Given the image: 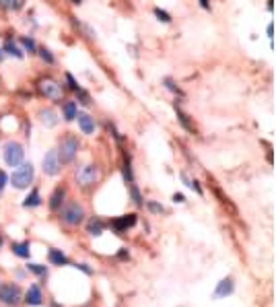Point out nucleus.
I'll list each match as a JSON object with an SVG mask.
<instances>
[{
  "instance_id": "f257e3e1",
  "label": "nucleus",
  "mask_w": 276,
  "mask_h": 307,
  "mask_svg": "<svg viewBox=\"0 0 276 307\" xmlns=\"http://www.w3.org/2000/svg\"><path fill=\"white\" fill-rule=\"evenodd\" d=\"M33 178H35V169H33V165L27 161V163H21L19 167L13 171L10 175V184H13L17 190H25L33 184Z\"/></svg>"
},
{
  "instance_id": "f03ea898",
  "label": "nucleus",
  "mask_w": 276,
  "mask_h": 307,
  "mask_svg": "<svg viewBox=\"0 0 276 307\" xmlns=\"http://www.w3.org/2000/svg\"><path fill=\"white\" fill-rule=\"evenodd\" d=\"M78 147H80V143L76 140V136H72V134H66V136H62L60 138V145H58V157H60V161L62 163H72L74 159H76V153H78Z\"/></svg>"
},
{
  "instance_id": "7ed1b4c3",
  "label": "nucleus",
  "mask_w": 276,
  "mask_h": 307,
  "mask_svg": "<svg viewBox=\"0 0 276 307\" xmlns=\"http://www.w3.org/2000/svg\"><path fill=\"white\" fill-rule=\"evenodd\" d=\"M74 178H76V184L80 188L95 186L97 180H99V167H97V165H93V163H85V165H80V167L76 169Z\"/></svg>"
},
{
  "instance_id": "20e7f679",
  "label": "nucleus",
  "mask_w": 276,
  "mask_h": 307,
  "mask_svg": "<svg viewBox=\"0 0 276 307\" xmlns=\"http://www.w3.org/2000/svg\"><path fill=\"white\" fill-rule=\"evenodd\" d=\"M60 217H62V221L66 223V225L76 227V225H80V223H83V219H85V208L80 206L78 202H68L66 206H62Z\"/></svg>"
},
{
  "instance_id": "39448f33",
  "label": "nucleus",
  "mask_w": 276,
  "mask_h": 307,
  "mask_svg": "<svg viewBox=\"0 0 276 307\" xmlns=\"http://www.w3.org/2000/svg\"><path fill=\"white\" fill-rule=\"evenodd\" d=\"M37 87H39V93L43 97H48L52 101H60L62 99V82L60 80H56L52 77H43Z\"/></svg>"
},
{
  "instance_id": "423d86ee",
  "label": "nucleus",
  "mask_w": 276,
  "mask_h": 307,
  "mask_svg": "<svg viewBox=\"0 0 276 307\" xmlns=\"http://www.w3.org/2000/svg\"><path fill=\"white\" fill-rule=\"evenodd\" d=\"M25 159V151H23V145L17 143V140H8L4 145V163L8 167H19Z\"/></svg>"
},
{
  "instance_id": "0eeeda50",
  "label": "nucleus",
  "mask_w": 276,
  "mask_h": 307,
  "mask_svg": "<svg viewBox=\"0 0 276 307\" xmlns=\"http://www.w3.org/2000/svg\"><path fill=\"white\" fill-rule=\"evenodd\" d=\"M60 165H62V161H60V157H58V151L52 149V151L45 153V157H43V161H41V167H43V173H45V175H50V178L58 175L60 169H62Z\"/></svg>"
},
{
  "instance_id": "6e6552de",
  "label": "nucleus",
  "mask_w": 276,
  "mask_h": 307,
  "mask_svg": "<svg viewBox=\"0 0 276 307\" xmlns=\"http://www.w3.org/2000/svg\"><path fill=\"white\" fill-rule=\"evenodd\" d=\"M0 301H2L4 305L15 307L21 301V289H19V285H15V282H6V285L0 287Z\"/></svg>"
},
{
  "instance_id": "1a4fd4ad",
  "label": "nucleus",
  "mask_w": 276,
  "mask_h": 307,
  "mask_svg": "<svg viewBox=\"0 0 276 307\" xmlns=\"http://www.w3.org/2000/svg\"><path fill=\"white\" fill-rule=\"evenodd\" d=\"M136 215H124V217H118V219H113L109 225H111V229L116 231V233H124L126 229H130V227H134L136 225Z\"/></svg>"
},
{
  "instance_id": "9d476101",
  "label": "nucleus",
  "mask_w": 276,
  "mask_h": 307,
  "mask_svg": "<svg viewBox=\"0 0 276 307\" xmlns=\"http://www.w3.org/2000/svg\"><path fill=\"white\" fill-rule=\"evenodd\" d=\"M37 115H39V122H41L43 128H54V126H58V122H60L58 114H56V110H52V108H41Z\"/></svg>"
},
{
  "instance_id": "9b49d317",
  "label": "nucleus",
  "mask_w": 276,
  "mask_h": 307,
  "mask_svg": "<svg viewBox=\"0 0 276 307\" xmlns=\"http://www.w3.org/2000/svg\"><path fill=\"white\" fill-rule=\"evenodd\" d=\"M74 120L78 122V128H80V132L83 134H93L95 132V120H93V115L91 114H76Z\"/></svg>"
},
{
  "instance_id": "f8f14e48",
  "label": "nucleus",
  "mask_w": 276,
  "mask_h": 307,
  "mask_svg": "<svg viewBox=\"0 0 276 307\" xmlns=\"http://www.w3.org/2000/svg\"><path fill=\"white\" fill-rule=\"evenodd\" d=\"M27 305H31V307H37V305H41L43 303V293H41V289L37 287V285H31L29 287V291H27Z\"/></svg>"
},
{
  "instance_id": "ddd939ff",
  "label": "nucleus",
  "mask_w": 276,
  "mask_h": 307,
  "mask_svg": "<svg viewBox=\"0 0 276 307\" xmlns=\"http://www.w3.org/2000/svg\"><path fill=\"white\" fill-rule=\"evenodd\" d=\"M233 289H235V285H233V278H223L221 282L216 285V289H214V297H227V295H231L233 293Z\"/></svg>"
},
{
  "instance_id": "4468645a",
  "label": "nucleus",
  "mask_w": 276,
  "mask_h": 307,
  "mask_svg": "<svg viewBox=\"0 0 276 307\" xmlns=\"http://www.w3.org/2000/svg\"><path fill=\"white\" fill-rule=\"evenodd\" d=\"M103 229H105V223H103L99 217H91L87 221V233L93 235V237H99V235L103 233Z\"/></svg>"
},
{
  "instance_id": "2eb2a0df",
  "label": "nucleus",
  "mask_w": 276,
  "mask_h": 307,
  "mask_svg": "<svg viewBox=\"0 0 276 307\" xmlns=\"http://www.w3.org/2000/svg\"><path fill=\"white\" fill-rule=\"evenodd\" d=\"M48 258H50V262H52L54 266H68V264H70L68 256H66L64 252H60V250H50Z\"/></svg>"
},
{
  "instance_id": "dca6fc26",
  "label": "nucleus",
  "mask_w": 276,
  "mask_h": 307,
  "mask_svg": "<svg viewBox=\"0 0 276 307\" xmlns=\"http://www.w3.org/2000/svg\"><path fill=\"white\" fill-rule=\"evenodd\" d=\"M64 194H66V190H64L62 186L54 190V194L50 196V208H52V210H60V206H62V202H64Z\"/></svg>"
},
{
  "instance_id": "f3484780",
  "label": "nucleus",
  "mask_w": 276,
  "mask_h": 307,
  "mask_svg": "<svg viewBox=\"0 0 276 307\" xmlns=\"http://www.w3.org/2000/svg\"><path fill=\"white\" fill-rule=\"evenodd\" d=\"M62 112H64V120L66 122H72L76 114H78V108H76V101H64L62 105Z\"/></svg>"
},
{
  "instance_id": "a211bd4d",
  "label": "nucleus",
  "mask_w": 276,
  "mask_h": 307,
  "mask_svg": "<svg viewBox=\"0 0 276 307\" xmlns=\"http://www.w3.org/2000/svg\"><path fill=\"white\" fill-rule=\"evenodd\" d=\"M41 204V194H39V190H31V194L23 200V206L25 208H35V206H39Z\"/></svg>"
},
{
  "instance_id": "6ab92c4d",
  "label": "nucleus",
  "mask_w": 276,
  "mask_h": 307,
  "mask_svg": "<svg viewBox=\"0 0 276 307\" xmlns=\"http://www.w3.org/2000/svg\"><path fill=\"white\" fill-rule=\"evenodd\" d=\"M13 254L19 258H29L31 250H29V241H21V243H13Z\"/></svg>"
},
{
  "instance_id": "aec40b11",
  "label": "nucleus",
  "mask_w": 276,
  "mask_h": 307,
  "mask_svg": "<svg viewBox=\"0 0 276 307\" xmlns=\"http://www.w3.org/2000/svg\"><path fill=\"white\" fill-rule=\"evenodd\" d=\"M130 186V194H132V200H134V204L136 206H142L144 204V200H142V194L138 192V186L132 182V184H128Z\"/></svg>"
},
{
  "instance_id": "412c9836",
  "label": "nucleus",
  "mask_w": 276,
  "mask_h": 307,
  "mask_svg": "<svg viewBox=\"0 0 276 307\" xmlns=\"http://www.w3.org/2000/svg\"><path fill=\"white\" fill-rule=\"evenodd\" d=\"M181 180H183V184H186L188 188H192V190H194V192H196V194H200V196L204 194V192H202V188L198 186V182H196V180H190V178H188V175H186V173H181Z\"/></svg>"
},
{
  "instance_id": "4be33fe9",
  "label": "nucleus",
  "mask_w": 276,
  "mask_h": 307,
  "mask_svg": "<svg viewBox=\"0 0 276 307\" xmlns=\"http://www.w3.org/2000/svg\"><path fill=\"white\" fill-rule=\"evenodd\" d=\"M4 52H6V54H10V56H15V58H23V52H21V50H19L17 45H15L13 41H10V39L4 43Z\"/></svg>"
},
{
  "instance_id": "5701e85b",
  "label": "nucleus",
  "mask_w": 276,
  "mask_h": 307,
  "mask_svg": "<svg viewBox=\"0 0 276 307\" xmlns=\"http://www.w3.org/2000/svg\"><path fill=\"white\" fill-rule=\"evenodd\" d=\"M27 270H31V272L37 274V276H45V274H48V268L41 266V264H27Z\"/></svg>"
},
{
  "instance_id": "b1692460",
  "label": "nucleus",
  "mask_w": 276,
  "mask_h": 307,
  "mask_svg": "<svg viewBox=\"0 0 276 307\" xmlns=\"http://www.w3.org/2000/svg\"><path fill=\"white\" fill-rule=\"evenodd\" d=\"M0 6H2V8H13V10H17V8L23 6V0H0Z\"/></svg>"
},
{
  "instance_id": "393cba45",
  "label": "nucleus",
  "mask_w": 276,
  "mask_h": 307,
  "mask_svg": "<svg viewBox=\"0 0 276 307\" xmlns=\"http://www.w3.org/2000/svg\"><path fill=\"white\" fill-rule=\"evenodd\" d=\"M175 112H177V115H179V122H181V126H183V128H186V130H188V132H194V126L190 124V120H188V115H186V114H183V112H181L179 108H177Z\"/></svg>"
},
{
  "instance_id": "a878e982",
  "label": "nucleus",
  "mask_w": 276,
  "mask_h": 307,
  "mask_svg": "<svg viewBox=\"0 0 276 307\" xmlns=\"http://www.w3.org/2000/svg\"><path fill=\"white\" fill-rule=\"evenodd\" d=\"M155 17H157L161 23H169V21H171V15H169V13H165L163 8H155Z\"/></svg>"
},
{
  "instance_id": "bb28decb",
  "label": "nucleus",
  "mask_w": 276,
  "mask_h": 307,
  "mask_svg": "<svg viewBox=\"0 0 276 307\" xmlns=\"http://www.w3.org/2000/svg\"><path fill=\"white\" fill-rule=\"evenodd\" d=\"M146 206H148V210H151L153 212V215H161V212H163L165 208L163 206H161L159 202H153V200H148V202H146Z\"/></svg>"
},
{
  "instance_id": "cd10ccee",
  "label": "nucleus",
  "mask_w": 276,
  "mask_h": 307,
  "mask_svg": "<svg viewBox=\"0 0 276 307\" xmlns=\"http://www.w3.org/2000/svg\"><path fill=\"white\" fill-rule=\"evenodd\" d=\"M21 43H23V48H25L27 52H35V41H33L31 38H23Z\"/></svg>"
},
{
  "instance_id": "c85d7f7f",
  "label": "nucleus",
  "mask_w": 276,
  "mask_h": 307,
  "mask_svg": "<svg viewBox=\"0 0 276 307\" xmlns=\"http://www.w3.org/2000/svg\"><path fill=\"white\" fill-rule=\"evenodd\" d=\"M39 56H41V60H45L48 64H54V56L50 54V50H45V48H41L39 50Z\"/></svg>"
},
{
  "instance_id": "c756f323",
  "label": "nucleus",
  "mask_w": 276,
  "mask_h": 307,
  "mask_svg": "<svg viewBox=\"0 0 276 307\" xmlns=\"http://www.w3.org/2000/svg\"><path fill=\"white\" fill-rule=\"evenodd\" d=\"M8 184V175L2 171V169H0V192H2L4 190V186Z\"/></svg>"
},
{
  "instance_id": "7c9ffc66",
  "label": "nucleus",
  "mask_w": 276,
  "mask_h": 307,
  "mask_svg": "<svg viewBox=\"0 0 276 307\" xmlns=\"http://www.w3.org/2000/svg\"><path fill=\"white\" fill-rule=\"evenodd\" d=\"M66 80H68V85H70V89H72V91H78V89H80V87L76 85V80L72 78V75H66Z\"/></svg>"
},
{
  "instance_id": "2f4dec72",
  "label": "nucleus",
  "mask_w": 276,
  "mask_h": 307,
  "mask_svg": "<svg viewBox=\"0 0 276 307\" xmlns=\"http://www.w3.org/2000/svg\"><path fill=\"white\" fill-rule=\"evenodd\" d=\"M76 268H78V270H83L85 274H93V270H91L87 264H76Z\"/></svg>"
},
{
  "instance_id": "473e14b6",
  "label": "nucleus",
  "mask_w": 276,
  "mask_h": 307,
  "mask_svg": "<svg viewBox=\"0 0 276 307\" xmlns=\"http://www.w3.org/2000/svg\"><path fill=\"white\" fill-rule=\"evenodd\" d=\"M165 85H167V89H171V91H175V93H179V89L173 85V80L171 78H165Z\"/></svg>"
},
{
  "instance_id": "72a5a7b5",
  "label": "nucleus",
  "mask_w": 276,
  "mask_h": 307,
  "mask_svg": "<svg viewBox=\"0 0 276 307\" xmlns=\"http://www.w3.org/2000/svg\"><path fill=\"white\" fill-rule=\"evenodd\" d=\"M173 202L181 204V202H186V198H183V194H173Z\"/></svg>"
},
{
  "instance_id": "f704fd0d",
  "label": "nucleus",
  "mask_w": 276,
  "mask_h": 307,
  "mask_svg": "<svg viewBox=\"0 0 276 307\" xmlns=\"http://www.w3.org/2000/svg\"><path fill=\"white\" fill-rule=\"evenodd\" d=\"M200 6L206 8V10H210V2H208V0H200Z\"/></svg>"
},
{
  "instance_id": "c9c22d12",
  "label": "nucleus",
  "mask_w": 276,
  "mask_h": 307,
  "mask_svg": "<svg viewBox=\"0 0 276 307\" xmlns=\"http://www.w3.org/2000/svg\"><path fill=\"white\" fill-rule=\"evenodd\" d=\"M268 38L274 39V25H268Z\"/></svg>"
},
{
  "instance_id": "e433bc0d",
  "label": "nucleus",
  "mask_w": 276,
  "mask_h": 307,
  "mask_svg": "<svg viewBox=\"0 0 276 307\" xmlns=\"http://www.w3.org/2000/svg\"><path fill=\"white\" fill-rule=\"evenodd\" d=\"M120 258H122V260H124V258H128V252L122 250V252H120Z\"/></svg>"
},
{
  "instance_id": "4c0bfd02",
  "label": "nucleus",
  "mask_w": 276,
  "mask_h": 307,
  "mask_svg": "<svg viewBox=\"0 0 276 307\" xmlns=\"http://www.w3.org/2000/svg\"><path fill=\"white\" fill-rule=\"evenodd\" d=\"M70 2H72V4H80V2H83V0H70Z\"/></svg>"
},
{
  "instance_id": "58836bf2",
  "label": "nucleus",
  "mask_w": 276,
  "mask_h": 307,
  "mask_svg": "<svg viewBox=\"0 0 276 307\" xmlns=\"http://www.w3.org/2000/svg\"><path fill=\"white\" fill-rule=\"evenodd\" d=\"M4 60V54H2V50H0V62H2Z\"/></svg>"
},
{
  "instance_id": "ea45409f",
  "label": "nucleus",
  "mask_w": 276,
  "mask_h": 307,
  "mask_svg": "<svg viewBox=\"0 0 276 307\" xmlns=\"http://www.w3.org/2000/svg\"><path fill=\"white\" fill-rule=\"evenodd\" d=\"M0 245H2V237H0Z\"/></svg>"
}]
</instances>
